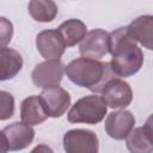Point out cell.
I'll list each match as a JSON object with an SVG mask.
<instances>
[{
	"instance_id": "cell-1",
	"label": "cell",
	"mask_w": 153,
	"mask_h": 153,
	"mask_svg": "<svg viewBox=\"0 0 153 153\" xmlns=\"http://www.w3.org/2000/svg\"><path fill=\"white\" fill-rule=\"evenodd\" d=\"M108 53L112 56L109 65L116 76L134 75L143 65V53L129 37L126 27H118L109 33Z\"/></svg>"
},
{
	"instance_id": "cell-2",
	"label": "cell",
	"mask_w": 153,
	"mask_h": 153,
	"mask_svg": "<svg viewBox=\"0 0 153 153\" xmlns=\"http://www.w3.org/2000/svg\"><path fill=\"white\" fill-rule=\"evenodd\" d=\"M68 79L76 86L88 88L93 92H100L108 80L114 78L109 62L78 57L65 67Z\"/></svg>"
},
{
	"instance_id": "cell-3",
	"label": "cell",
	"mask_w": 153,
	"mask_h": 153,
	"mask_svg": "<svg viewBox=\"0 0 153 153\" xmlns=\"http://www.w3.org/2000/svg\"><path fill=\"white\" fill-rule=\"evenodd\" d=\"M106 111L108 106L103 98L98 94H90L74 103L67 115V120L71 123L97 124L103 121Z\"/></svg>"
},
{
	"instance_id": "cell-4",
	"label": "cell",
	"mask_w": 153,
	"mask_h": 153,
	"mask_svg": "<svg viewBox=\"0 0 153 153\" xmlns=\"http://www.w3.org/2000/svg\"><path fill=\"white\" fill-rule=\"evenodd\" d=\"M100 93L106 106H110L111 109H124L130 105L133 100L130 85L120 78H111L108 80Z\"/></svg>"
},
{
	"instance_id": "cell-5",
	"label": "cell",
	"mask_w": 153,
	"mask_h": 153,
	"mask_svg": "<svg viewBox=\"0 0 153 153\" xmlns=\"http://www.w3.org/2000/svg\"><path fill=\"white\" fill-rule=\"evenodd\" d=\"M63 148L66 153H98V136L88 129L68 130L63 135Z\"/></svg>"
},
{
	"instance_id": "cell-6",
	"label": "cell",
	"mask_w": 153,
	"mask_h": 153,
	"mask_svg": "<svg viewBox=\"0 0 153 153\" xmlns=\"http://www.w3.org/2000/svg\"><path fill=\"white\" fill-rule=\"evenodd\" d=\"M65 66L60 60H45L35 66L31 79L35 86L39 88H48L59 86L63 78Z\"/></svg>"
},
{
	"instance_id": "cell-7",
	"label": "cell",
	"mask_w": 153,
	"mask_h": 153,
	"mask_svg": "<svg viewBox=\"0 0 153 153\" xmlns=\"http://www.w3.org/2000/svg\"><path fill=\"white\" fill-rule=\"evenodd\" d=\"M39 98L47 116L53 118L62 116L71 105V96L61 86L43 88Z\"/></svg>"
},
{
	"instance_id": "cell-8",
	"label": "cell",
	"mask_w": 153,
	"mask_h": 153,
	"mask_svg": "<svg viewBox=\"0 0 153 153\" xmlns=\"http://www.w3.org/2000/svg\"><path fill=\"white\" fill-rule=\"evenodd\" d=\"M109 33L103 29H94L88 31L81 39L79 50L82 57L99 60L108 54Z\"/></svg>"
},
{
	"instance_id": "cell-9",
	"label": "cell",
	"mask_w": 153,
	"mask_h": 153,
	"mask_svg": "<svg viewBox=\"0 0 153 153\" xmlns=\"http://www.w3.org/2000/svg\"><path fill=\"white\" fill-rule=\"evenodd\" d=\"M36 47L45 60H60L66 45L57 30H43L36 36Z\"/></svg>"
},
{
	"instance_id": "cell-10",
	"label": "cell",
	"mask_w": 153,
	"mask_h": 153,
	"mask_svg": "<svg viewBox=\"0 0 153 153\" xmlns=\"http://www.w3.org/2000/svg\"><path fill=\"white\" fill-rule=\"evenodd\" d=\"M135 124L134 115L128 110H118L108 115L105 120V131L115 140H123L131 131Z\"/></svg>"
},
{
	"instance_id": "cell-11",
	"label": "cell",
	"mask_w": 153,
	"mask_h": 153,
	"mask_svg": "<svg viewBox=\"0 0 153 153\" xmlns=\"http://www.w3.org/2000/svg\"><path fill=\"white\" fill-rule=\"evenodd\" d=\"M1 131L7 141L8 151H20L26 148L35 137L33 128L23 122H14L5 127Z\"/></svg>"
},
{
	"instance_id": "cell-12",
	"label": "cell",
	"mask_w": 153,
	"mask_h": 153,
	"mask_svg": "<svg viewBox=\"0 0 153 153\" xmlns=\"http://www.w3.org/2000/svg\"><path fill=\"white\" fill-rule=\"evenodd\" d=\"M126 29L129 37L135 43L139 42L148 50L153 49V17L151 14L134 19Z\"/></svg>"
},
{
	"instance_id": "cell-13",
	"label": "cell",
	"mask_w": 153,
	"mask_h": 153,
	"mask_svg": "<svg viewBox=\"0 0 153 153\" xmlns=\"http://www.w3.org/2000/svg\"><path fill=\"white\" fill-rule=\"evenodd\" d=\"M127 148L130 153H152V126L151 117L147 120L143 127L133 128L126 137Z\"/></svg>"
},
{
	"instance_id": "cell-14",
	"label": "cell",
	"mask_w": 153,
	"mask_h": 153,
	"mask_svg": "<svg viewBox=\"0 0 153 153\" xmlns=\"http://www.w3.org/2000/svg\"><path fill=\"white\" fill-rule=\"evenodd\" d=\"M22 122L27 126H37L44 122L48 116L43 109L39 96H30L22 102L20 105Z\"/></svg>"
},
{
	"instance_id": "cell-15",
	"label": "cell",
	"mask_w": 153,
	"mask_h": 153,
	"mask_svg": "<svg viewBox=\"0 0 153 153\" xmlns=\"http://www.w3.org/2000/svg\"><path fill=\"white\" fill-rule=\"evenodd\" d=\"M23 67L22 55L11 48H0V81L14 78Z\"/></svg>"
},
{
	"instance_id": "cell-16",
	"label": "cell",
	"mask_w": 153,
	"mask_h": 153,
	"mask_svg": "<svg viewBox=\"0 0 153 153\" xmlns=\"http://www.w3.org/2000/svg\"><path fill=\"white\" fill-rule=\"evenodd\" d=\"M59 31V33L61 35L66 48L67 47H73L76 43H80L81 39L85 37V35L87 33V27L86 25L79 20V19H68L66 22H63L59 29H56Z\"/></svg>"
},
{
	"instance_id": "cell-17",
	"label": "cell",
	"mask_w": 153,
	"mask_h": 153,
	"mask_svg": "<svg viewBox=\"0 0 153 153\" xmlns=\"http://www.w3.org/2000/svg\"><path fill=\"white\" fill-rule=\"evenodd\" d=\"M30 16L41 23H49L57 16V5L51 0H31L27 6Z\"/></svg>"
},
{
	"instance_id": "cell-18",
	"label": "cell",
	"mask_w": 153,
	"mask_h": 153,
	"mask_svg": "<svg viewBox=\"0 0 153 153\" xmlns=\"http://www.w3.org/2000/svg\"><path fill=\"white\" fill-rule=\"evenodd\" d=\"M14 114V98L7 91L0 90V121L11 118Z\"/></svg>"
},
{
	"instance_id": "cell-19",
	"label": "cell",
	"mask_w": 153,
	"mask_h": 153,
	"mask_svg": "<svg viewBox=\"0 0 153 153\" xmlns=\"http://www.w3.org/2000/svg\"><path fill=\"white\" fill-rule=\"evenodd\" d=\"M13 36V25L10 19L0 17V48H6Z\"/></svg>"
},
{
	"instance_id": "cell-20",
	"label": "cell",
	"mask_w": 153,
	"mask_h": 153,
	"mask_svg": "<svg viewBox=\"0 0 153 153\" xmlns=\"http://www.w3.org/2000/svg\"><path fill=\"white\" fill-rule=\"evenodd\" d=\"M30 153H54V152L49 146H47L44 143H41V145L36 146Z\"/></svg>"
},
{
	"instance_id": "cell-21",
	"label": "cell",
	"mask_w": 153,
	"mask_h": 153,
	"mask_svg": "<svg viewBox=\"0 0 153 153\" xmlns=\"http://www.w3.org/2000/svg\"><path fill=\"white\" fill-rule=\"evenodd\" d=\"M7 151H8L7 141H6L2 131H0V153H7Z\"/></svg>"
}]
</instances>
